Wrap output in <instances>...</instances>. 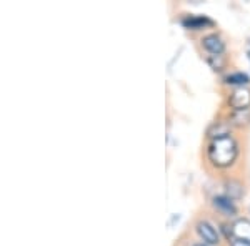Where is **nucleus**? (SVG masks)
<instances>
[{
  "instance_id": "f257e3e1",
  "label": "nucleus",
  "mask_w": 250,
  "mask_h": 246,
  "mask_svg": "<svg viewBox=\"0 0 250 246\" xmlns=\"http://www.w3.org/2000/svg\"><path fill=\"white\" fill-rule=\"evenodd\" d=\"M239 156V143L232 135L222 136V138L210 140L207 147V160L215 168H229L235 163Z\"/></svg>"
},
{
  "instance_id": "f03ea898",
  "label": "nucleus",
  "mask_w": 250,
  "mask_h": 246,
  "mask_svg": "<svg viewBox=\"0 0 250 246\" xmlns=\"http://www.w3.org/2000/svg\"><path fill=\"white\" fill-rule=\"evenodd\" d=\"M227 103L233 112L249 110L250 108V88H247V87L235 88V90L229 95Z\"/></svg>"
},
{
  "instance_id": "7ed1b4c3",
  "label": "nucleus",
  "mask_w": 250,
  "mask_h": 246,
  "mask_svg": "<svg viewBox=\"0 0 250 246\" xmlns=\"http://www.w3.org/2000/svg\"><path fill=\"white\" fill-rule=\"evenodd\" d=\"M195 229H197V235L202 238L205 245H219L220 243L219 233H217V229L213 228L208 221L199 220L195 223Z\"/></svg>"
},
{
  "instance_id": "20e7f679",
  "label": "nucleus",
  "mask_w": 250,
  "mask_h": 246,
  "mask_svg": "<svg viewBox=\"0 0 250 246\" xmlns=\"http://www.w3.org/2000/svg\"><path fill=\"white\" fill-rule=\"evenodd\" d=\"M212 205H213V208L217 209V211L220 213V215H224V216H235L237 215V207H235V203H233V200H230L229 196H213L212 198Z\"/></svg>"
},
{
  "instance_id": "39448f33",
  "label": "nucleus",
  "mask_w": 250,
  "mask_h": 246,
  "mask_svg": "<svg viewBox=\"0 0 250 246\" xmlns=\"http://www.w3.org/2000/svg\"><path fill=\"white\" fill-rule=\"evenodd\" d=\"M200 43H202V47L212 55H222L225 52L224 40H222L217 34L205 35V37H202V40H200Z\"/></svg>"
},
{
  "instance_id": "423d86ee",
  "label": "nucleus",
  "mask_w": 250,
  "mask_h": 246,
  "mask_svg": "<svg viewBox=\"0 0 250 246\" xmlns=\"http://www.w3.org/2000/svg\"><path fill=\"white\" fill-rule=\"evenodd\" d=\"M182 25L190 30H202L207 29V27H213L215 22L205 17V15H187L185 19H182Z\"/></svg>"
},
{
  "instance_id": "0eeeda50",
  "label": "nucleus",
  "mask_w": 250,
  "mask_h": 246,
  "mask_svg": "<svg viewBox=\"0 0 250 246\" xmlns=\"http://www.w3.org/2000/svg\"><path fill=\"white\" fill-rule=\"evenodd\" d=\"M232 235H233V240L250 243V221L247 218H239V220L233 221Z\"/></svg>"
},
{
  "instance_id": "6e6552de",
  "label": "nucleus",
  "mask_w": 250,
  "mask_h": 246,
  "mask_svg": "<svg viewBox=\"0 0 250 246\" xmlns=\"http://www.w3.org/2000/svg\"><path fill=\"white\" fill-rule=\"evenodd\" d=\"M225 196H229L230 200L237 201V200H242L245 195V189H244V185L240 183L239 180H227L225 181Z\"/></svg>"
},
{
  "instance_id": "1a4fd4ad",
  "label": "nucleus",
  "mask_w": 250,
  "mask_h": 246,
  "mask_svg": "<svg viewBox=\"0 0 250 246\" xmlns=\"http://www.w3.org/2000/svg\"><path fill=\"white\" fill-rule=\"evenodd\" d=\"M230 128L232 123L230 122H213L207 130V136L210 140L215 138H222V136L230 135Z\"/></svg>"
},
{
  "instance_id": "9d476101",
  "label": "nucleus",
  "mask_w": 250,
  "mask_h": 246,
  "mask_svg": "<svg viewBox=\"0 0 250 246\" xmlns=\"http://www.w3.org/2000/svg\"><path fill=\"white\" fill-rule=\"evenodd\" d=\"M250 82V76L247 74H244V72H233V74L227 75L224 78V83H227V85H235V87H245L247 83Z\"/></svg>"
},
{
  "instance_id": "9b49d317",
  "label": "nucleus",
  "mask_w": 250,
  "mask_h": 246,
  "mask_svg": "<svg viewBox=\"0 0 250 246\" xmlns=\"http://www.w3.org/2000/svg\"><path fill=\"white\" fill-rule=\"evenodd\" d=\"M229 122H230L233 127H247V125H250V108L249 110L233 112Z\"/></svg>"
},
{
  "instance_id": "f8f14e48",
  "label": "nucleus",
  "mask_w": 250,
  "mask_h": 246,
  "mask_svg": "<svg viewBox=\"0 0 250 246\" xmlns=\"http://www.w3.org/2000/svg\"><path fill=\"white\" fill-rule=\"evenodd\" d=\"M207 63L213 70H222V68L225 67V58H224V55H208Z\"/></svg>"
},
{
  "instance_id": "ddd939ff",
  "label": "nucleus",
  "mask_w": 250,
  "mask_h": 246,
  "mask_svg": "<svg viewBox=\"0 0 250 246\" xmlns=\"http://www.w3.org/2000/svg\"><path fill=\"white\" fill-rule=\"evenodd\" d=\"M230 246H250V243H247V241H237V240H233Z\"/></svg>"
},
{
  "instance_id": "4468645a",
  "label": "nucleus",
  "mask_w": 250,
  "mask_h": 246,
  "mask_svg": "<svg viewBox=\"0 0 250 246\" xmlns=\"http://www.w3.org/2000/svg\"><path fill=\"white\" fill-rule=\"evenodd\" d=\"M193 246H207V245H204V243H195Z\"/></svg>"
},
{
  "instance_id": "2eb2a0df",
  "label": "nucleus",
  "mask_w": 250,
  "mask_h": 246,
  "mask_svg": "<svg viewBox=\"0 0 250 246\" xmlns=\"http://www.w3.org/2000/svg\"><path fill=\"white\" fill-rule=\"evenodd\" d=\"M247 57H249V60H250V52H247Z\"/></svg>"
}]
</instances>
